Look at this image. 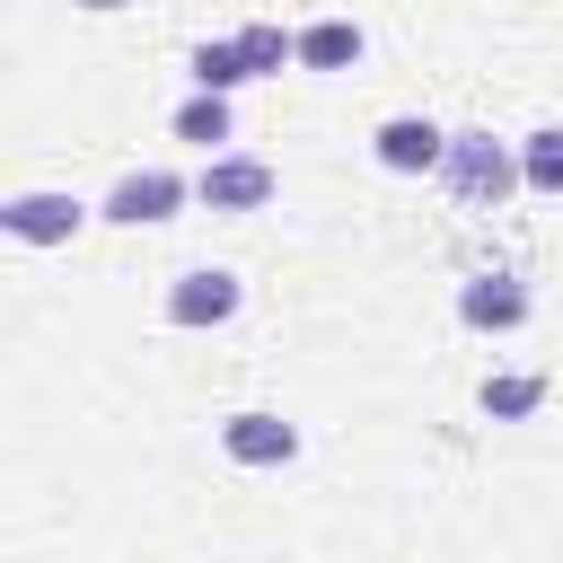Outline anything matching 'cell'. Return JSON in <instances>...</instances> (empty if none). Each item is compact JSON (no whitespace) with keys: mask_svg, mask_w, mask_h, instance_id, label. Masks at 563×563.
<instances>
[{"mask_svg":"<svg viewBox=\"0 0 563 563\" xmlns=\"http://www.w3.org/2000/svg\"><path fill=\"white\" fill-rule=\"evenodd\" d=\"M449 185H457L466 202H484V194H510V158H501L484 132H457V141H449Z\"/></svg>","mask_w":563,"mask_h":563,"instance_id":"cell-1","label":"cell"},{"mask_svg":"<svg viewBox=\"0 0 563 563\" xmlns=\"http://www.w3.org/2000/svg\"><path fill=\"white\" fill-rule=\"evenodd\" d=\"M229 308H238V282H229V273H185V282L167 290V317H176V325H220Z\"/></svg>","mask_w":563,"mask_h":563,"instance_id":"cell-2","label":"cell"},{"mask_svg":"<svg viewBox=\"0 0 563 563\" xmlns=\"http://www.w3.org/2000/svg\"><path fill=\"white\" fill-rule=\"evenodd\" d=\"M290 449H299V431H290L282 413H238V422H229V457H238V466H282Z\"/></svg>","mask_w":563,"mask_h":563,"instance_id":"cell-3","label":"cell"},{"mask_svg":"<svg viewBox=\"0 0 563 563\" xmlns=\"http://www.w3.org/2000/svg\"><path fill=\"white\" fill-rule=\"evenodd\" d=\"M273 194V167L264 158H220L211 176H202V202L211 211H246V202H264Z\"/></svg>","mask_w":563,"mask_h":563,"instance_id":"cell-4","label":"cell"},{"mask_svg":"<svg viewBox=\"0 0 563 563\" xmlns=\"http://www.w3.org/2000/svg\"><path fill=\"white\" fill-rule=\"evenodd\" d=\"M9 229H18L26 246H53V238L79 229V202H70V194H18V202H9Z\"/></svg>","mask_w":563,"mask_h":563,"instance_id":"cell-5","label":"cell"},{"mask_svg":"<svg viewBox=\"0 0 563 563\" xmlns=\"http://www.w3.org/2000/svg\"><path fill=\"white\" fill-rule=\"evenodd\" d=\"M378 158H387V167H405V176H413V167H440V158H449V141H440V132H431V123H422V114H396V123H387V132H378Z\"/></svg>","mask_w":563,"mask_h":563,"instance_id":"cell-6","label":"cell"},{"mask_svg":"<svg viewBox=\"0 0 563 563\" xmlns=\"http://www.w3.org/2000/svg\"><path fill=\"white\" fill-rule=\"evenodd\" d=\"M176 194H185V185H176V176H167V167H150V176H123V185H114V202H106V211H114V220H132V229H141V220H167V211H176Z\"/></svg>","mask_w":563,"mask_h":563,"instance_id":"cell-7","label":"cell"},{"mask_svg":"<svg viewBox=\"0 0 563 563\" xmlns=\"http://www.w3.org/2000/svg\"><path fill=\"white\" fill-rule=\"evenodd\" d=\"M299 62H308V70H343V62H361V35H352L343 18H325V26L299 35Z\"/></svg>","mask_w":563,"mask_h":563,"instance_id":"cell-8","label":"cell"},{"mask_svg":"<svg viewBox=\"0 0 563 563\" xmlns=\"http://www.w3.org/2000/svg\"><path fill=\"white\" fill-rule=\"evenodd\" d=\"M519 317H528V299L510 282H475L466 290V325H519Z\"/></svg>","mask_w":563,"mask_h":563,"instance_id":"cell-9","label":"cell"},{"mask_svg":"<svg viewBox=\"0 0 563 563\" xmlns=\"http://www.w3.org/2000/svg\"><path fill=\"white\" fill-rule=\"evenodd\" d=\"M194 79H202V88H238V79H246V53H238V44H202V53H194Z\"/></svg>","mask_w":563,"mask_h":563,"instance_id":"cell-10","label":"cell"},{"mask_svg":"<svg viewBox=\"0 0 563 563\" xmlns=\"http://www.w3.org/2000/svg\"><path fill=\"white\" fill-rule=\"evenodd\" d=\"M176 132H185V141H229V106H220V88L194 97V106L176 114Z\"/></svg>","mask_w":563,"mask_h":563,"instance_id":"cell-11","label":"cell"},{"mask_svg":"<svg viewBox=\"0 0 563 563\" xmlns=\"http://www.w3.org/2000/svg\"><path fill=\"white\" fill-rule=\"evenodd\" d=\"M528 185L537 194H563V132H537L528 141Z\"/></svg>","mask_w":563,"mask_h":563,"instance_id":"cell-12","label":"cell"},{"mask_svg":"<svg viewBox=\"0 0 563 563\" xmlns=\"http://www.w3.org/2000/svg\"><path fill=\"white\" fill-rule=\"evenodd\" d=\"M238 53H246V79H255V70H273L290 44H282V26H246V35H238Z\"/></svg>","mask_w":563,"mask_h":563,"instance_id":"cell-13","label":"cell"},{"mask_svg":"<svg viewBox=\"0 0 563 563\" xmlns=\"http://www.w3.org/2000/svg\"><path fill=\"white\" fill-rule=\"evenodd\" d=\"M484 405H493V413H528V405H537V378H493Z\"/></svg>","mask_w":563,"mask_h":563,"instance_id":"cell-14","label":"cell"},{"mask_svg":"<svg viewBox=\"0 0 563 563\" xmlns=\"http://www.w3.org/2000/svg\"><path fill=\"white\" fill-rule=\"evenodd\" d=\"M79 9H123V0H79Z\"/></svg>","mask_w":563,"mask_h":563,"instance_id":"cell-15","label":"cell"}]
</instances>
